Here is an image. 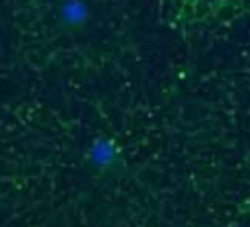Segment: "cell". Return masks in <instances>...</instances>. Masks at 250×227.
Here are the masks:
<instances>
[{"instance_id":"1","label":"cell","mask_w":250,"mask_h":227,"mask_svg":"<svg viewBox=\"0 0 250 227\" xmlns=\"http://www.w3.org/2000/svg\"><path fill=\"white\" fill-rule=\"evenodd\" d=\"M250 219V68L199 61L62 88L0 74V227Z\"/></svg>"},{"instance_id":"3","label":"cell","mask_w":250,"mask_h":227,"mask_svg":"<svg viewBox=\"0 0 250 227\" xmlns=\"http://www.w3.org/2000/svg\"><path fill=\"white\" fill-rule=\"evenodd\" d=\"M156 6L174 29H209L250 20V0H156Z\"/></svg>"},{"instance_id":"2","label":"cell","mask_w":250,"mask_h":227,"mask_svg":"<svg viewBox=\"0 0 250 227\" xmlns=\"http://www.w3.org/2000/svg\"><path fill=\"white\" fill-rule=\"evenodd\" d=\"M156 20V0H6L0 74L41 88L119 76L150 63Z\"/></svg>"}]
</instances>
